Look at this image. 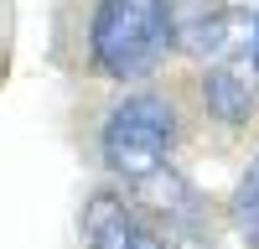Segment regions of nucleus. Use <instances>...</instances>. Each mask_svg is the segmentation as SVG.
Instances as JSON below:
<instances>
[{
  "mask_svg": "<svg viewBox=\"0 0 259 249\" xmlns=\"http://www.w3.org/2000/svg\"><path fill=\"white\" fill-rule=\"evenodd\" d=\"M171 42V6L166 0H99L89 52L94 68L114 83H135L161 62Z\"/></svg>",
  "mask_w": 259,
  "mask_h": 249,
  "instance_id": "f257e3e1",
  "label": "nucleus"
},
{
  "mask_svg": "<svg viewBox=\"0 0 259 249\" xmlns=\"http://www.w3.org/2000/svg\"><path fill=\"white\" fill-rule=\"evenodd\" d=\"M171 145H177V104L166 94H124L99 130L104 166L124 182H145L166 172Z\"/></svg>",
  "mask_w": 259,
  "mask_h": 249,
  "instance_id": "f03ea898",
  "label": "nucleus"
},
{
  "mask_svg": "<svg viewBox=\"0 0 259 249\" xmlns=\"http://www.w3.org/2000/svg\"><path fill=\"white\" fill-rule=\"evenodd\" d=\"M83 244L89 249H166L135 218V208H130L119 192H94L83 202Z\"/></svg>",
  "mask_w": 259,
  "mask_h": 249,
  "instance_id": "7ed1b4c3",
  "label": "nucleus"
},
{
  "mask_svg": "<svg viewBox=\"0 0 259 249\" xmlns=\"http://www.w3.org/2000/svg\"><path fill=\"white\" fill-rule=\"evenodd\" d=\"M202 104L218 124H244L254 109V83L239 62H212L202 73Z\"/></svg>",
  "mask_w": 259,
  "mask_h": 249,
  "instance_id": "20e7f679",
  "label": "nucleus"
},
{
  "mask_svg": "<svg viewBox=\"0 0 259 249\" xmlns=\"http://www.w3.org/2000/svg\"><path fill=\"white\" fill-rule=\"evenodd\" d=\"M233 228H239L249 244H259V156L239 177V192H233Z\"/></svg>",
  "mask_w": 259,
  "mask_h": 249,
  "instance_id": "39448f33",
  "label": "nucleus"
},
{
  "mask_svg": "<svg viewBox=\"0 0 259 249\" xmlns=\"http://www.w3.org/2000/svg\"><path fill=\"white\" fill-rule=\"evenodd\" d=\"M249 57H254V73H259V16H254V31H249Z\"/></svg>",
  "mask_w": 259,
  "mask_h": 249,
  "instance_id": "423d86ee",
  "label": "nucleus"
}]
</instances>
